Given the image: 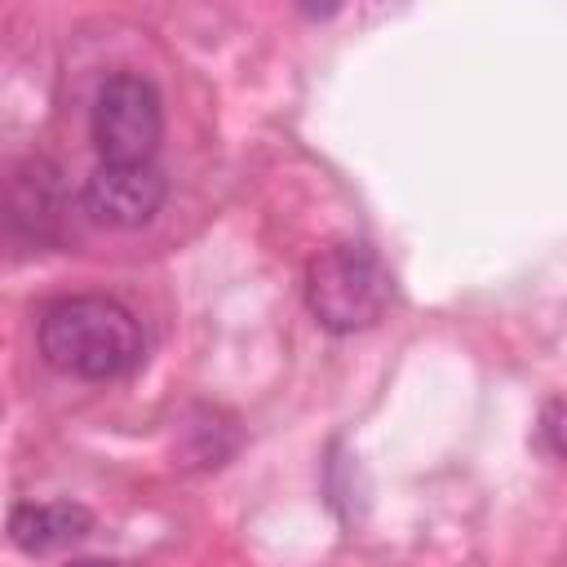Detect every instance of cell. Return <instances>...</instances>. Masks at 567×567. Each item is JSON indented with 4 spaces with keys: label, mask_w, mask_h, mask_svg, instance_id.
<instances>
[{
    "label": "cell",
    "mask_w": 567,
    "mask_h": 567,
    "mask_svg": "<svg viewBox=\"0 0 567 567\" xmlns=\"http://www.w3.org/2000/svg\"><path fill=\"white\" fill-rule=\"evenodd\" d=\"M40 354L71 377L115 381L142 363V328L111 297H62L40 315Z\"/></svg>",
    "instance_id": "1"
},
{
    "label": "cell",
    "mask_w": 567,
    "mask_h": 567,
    "mask_svg": "<svg viewBox=\"0 0 567 567\" xmlns=\"http://www.w3.org/2000/svg\"><path fill=\"white\" fill-rule=\"evenodd\" d=\"M394 297L390 266L377 248L346 239L328 244L306 270V306L328 332H363L372 328Z\"/></svg>",
    "instance_id": "2"
},
{
    "label": "cell",
    "mask_w": 567,
    "mask_h": 567,
    "mask_svg": "<svg viewBox=\"0 0 567 567\" xmlns=\"http://www.w3.org/2000/svg\"><path fill=\"white\" fill-rule=\"evenodd\" d=\"M164 137V102L146 75L120 71L97 89L93 146L102 164H151Z\"/></svg>",
    "instance_id": "3"
},
{
    "label": "cell",
    "mask_w": 567,
    "mask_h": 567,
    "mask_svg": "<svg viewBox=\"0 0 567 567\" xmlns=\"http://www.w3.org/2000/svg\"><path fill=\"white\" fill-rule=\"evenodd\" d=\"M164 195H168V182L155 164H102L84 182L80 204L93 221L128 230V226L151 221L159 213Z\"/></svg>",
    "instance_id": "4"
},
{
    "label": "cell",
    "mask_w": 567,
    "mask_h": 567,
    "mask_svg": "<svg viewBox=\"0 0 567 567\" xmlns=\"http://www.w3.org/2000/svg\"><path fill=\"white\" fill-rule=\"evenodd\" d=\"M93 527V514L80 501H22L9 509V540L22 554H53L80 540Z\"/></svg>",
    "instance_id": "5"
},
{
    "label": "cell",
    "mask_w": 567,
    "mask_h": 567,
    "mask_svg": "<svg viewBox=\"0 0 567 567\" xmlns=\"http://www.w3.org/2000/svg\"><path fill=\"white\" fill-rule=\"evenodd\" d=\"M9 221L31 239L62 235V186L58 173L40 159H27L9 182Z\"/></svg>",
    "instance_id": "6"
},
{
    "label": "cell",
    "mask_w": 567,
    "mask_h": 567,
    "mask_svg": "<svg viewBox=\"0 0 567 567\" xmlns=\"http://www.w3.org/2000/svg\"><path fill=\"white\" fill-rule=\"evenodd\" d=\"M540 439L554 456H567V399H554L540 412Z\"/></svg>",
    "instance_id": "7"
},
{
    "label": "cell",
    "mask_w": 567,
    "mask_h": 567,
    "mask_svg": "<svg viewBox=\"0 0 567 567\" xmlns=\"http://www.w3.org/2000/svg\"><path fill=\"white\" fill-rule=\"evenodd\" d=\"M71 567H111V563H102V558H80V563H71Z\"/></svg>",
    "instance_id": "8"
}]
</instances>
